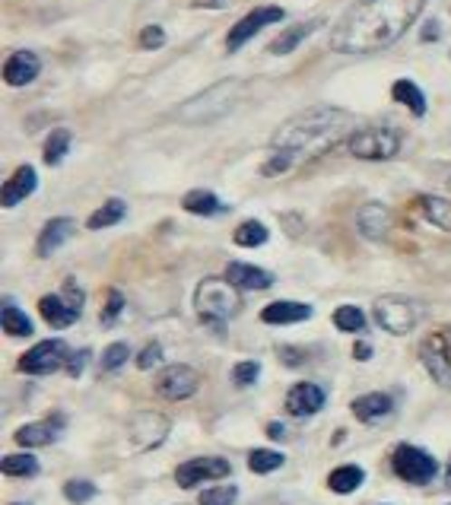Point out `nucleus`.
Segmentation results:
<instances>
[{
  "label": "nucleus",
  "instance_id": "ddd939ff",
  "mask_svg": "<svg viewBox=\"0 0 451 505\" xmlns=\"http://www.w3.org/2000/svg\"><path fill=\"white\" fill-rule=\"evenodd\" d=\"M67 359H71V353H67L64 340H42V344H35L33 350L20 359V372H29V376H52V372H58Z\"/></svg>",
  "mask_w": 451,
  "mask_h": 505
},
{
  "label": "nucleus",
  "instance_id": "864d4df0",
  "mask_svg": "<svg viewBox=\"0 0 451 505\" xmlns=\"http://www.w3.org/2000/svg\"><path fill=\"white\" fill-rule=\"evenodd\" d=\"M448 188H451V178H448Z\"/></svg>",
  "mask_w": 451,
  "mask_h": 505
},
{
  "label": "nucleus",
  "instance_id": "20e7f679",
  "mask_svg": "<svg viewBox=\"0 0 451 505\" xmlns=\"http://www.w3.org/2000/svg\"><path fill=\"white\" fill-rule=\"evenodd\" d=\"M194 309H197V315L210 324L229 321V318L239 315V309H242L239 286H233L229 280H219V277L200 280V286L194 290Z\"/></svg>",
  "mask_w": 451,
  "mask_h": 505
},
{
  "label": "nucleus",
  "instance_id": "4c0bfd02",
  "mask_svg": "<svg viewBox=\"0 0 451 505\" xmlns=\"http://www.w3.org/2000/svg\"><path fill=\"white\" fill-rule=\"evenodd\" d=\"M130 359V347L128 344H111V347H105V353H102V372H115V369H121L124 363Z\"/></svg>",
  "mask_w": 451,
  "mask_h": 505
},
{
  "label": "nucleus",
  "instance_id": "603ef678",
  "mask_svg": "<svg viewBox=\"0 0 451 505\" xmlns=\"http://www.w3.org/2000/svg\"><path fill=\"white\" fill-rule=\"evenodd\" d=\"M14 505H26V502H14Z\"/></svg>",
  "mask_w": 451,
  "mask_h": 505
},
{
  "label": "nucleus",
  "instance_id": "6ab92c4d",
  "mask_svg": "<svg viewBox=\"0 0 451 505\" xmlns=\"http://www.w3.org/2000/svg\"><path fill=\"white\" fill-rule=\"evenodd\" d=\"M226 280L239 290H271L273 286V273L261 271L254 264H242V261H233V264L226 267Z\"/></svg>",
  "mask_w": 451,
  "mask_h": 505
},
{
  "label": "nucleus",
  "instance_id": "b1692460",
  "mask_svg": "<svg viewBox=\"0 0 451 505\" xmlns=\"http://www.w3.org/2000/svg\"><path fill=\"white\" fill-rule=\"evenodd\" d=\"M391 96H394V102L407 105V109H410L417 118L426 115V96H423V90L413 83V80H394Z\"/></svg>",
  "mask_w": 451,
  "mask_h": 505
},
{
  "label": "nucleus",
  "instance_id": "de8ad7c7",
  "mask_svg": "<svg viewBox=\"0 0 451 505\" xmlns=\"http://www.w3.org/2000/svg\"><path fill=\"white\" fill-rule=\"evenodd\" d=\"M267 435H271V439H286V426L283 423H271V426H267Z\"/></svg>",
  "mask_w": 451,
  "mask_h": 505
},
{
  "label": "nucleus",
  "instance_id": "f8f14e48",
  "mask_svg": "<svg viewBox=\"0 0 451 505\" xmlns=\"http://www.w3.org/2000/svg\"><path fill=\"white\" fill-rule=\"evenodd\" d=\"M200 376L191 366H166V369L156 376V395L166 397V401H187L191 395H197Z\"/></svg>",
  "mask_w": 451,
  "mask_h": 505
},
{
  "label": "nucleus",
  "instance_id": "aec40b11",
  "mask_svg": "<svg viewBox=\"0 0 451 505\" xmlns=\"http://www.w3.org/2000/svg\"><path fill=\"white\" fill-rule=\"evenodd\" d=\"M73 229H77V223H73L71 216H58V220H48L45 229H42V235H39V245H35L39 258H48V254L58 252V248L73 235Z\"/></svg>",
  "mask_w": 451,
  "mask_h": 505
},
{
  "label": "nucleus",
  "instance_id": "a18cd8bd",
  "mask_svg": "<svg viewBox=\"0 0 451 505\" xmlns=\"http://www.w3.org/2000/svg\"><path fill=\"white\" fill-rule=\"evenodd\" d=\"M254 505H312V502H302V499H293V496H264Z\"/></svg>",
  "mask_w": 451,
  "mask_h": 505
},
{
  "label": "nucleus",
  "instance_id": "2eb2a0df",
  "mask_svg": "<svg viewBox=\"0 0 451 505\" xmlns=\"http://www.w3.org/2000/svg\"><path fill=\"white\" fill-rule=\"evenodd\" d=\"M324 388H318L315 382H299L290 388V395H286V410H290L293 416H315L318 410L324 407Z\"/></svg>",
  "mask_w": 451,
  "mask_h": 505
},
{
  "label": "nucleus",
  "instance_id": "5701e85b",
  "mask_svg": "<svg viewBox=\"0 0 451 505\" xmlns=\"http://www.w3.org/2000/svg\"><path fill=\"white\" fill-rule=\"evenodd\" d=\"M23 448H42V445H52L58 439V423L54 420H42V423H29V426H20L14 435Z\"/></svg>",
  "mask_w": 451,
  "mask_h": 505
},
{
  "label": "nucleus",
  "instance_id": "8fccbe9b",
  "mask_svg": "<svg viewBox=\"0 0 451 505\" xmlns=\"http://www.w3.org/2000/svg\"><path fill=\"white\" fill-rule=\"evenodd\" d=\"M353 357L356 359H369V357H372V347H369V344H356L353 347Z\"/></svg>",
  "mask_w": 451,
  "mask_h": 505
},
{
  "label": "nucleus",
  "instance_id": "c03bdc74",
  "mask_svg": "<svg viewBox=\"0 0 451 505\" xmlns=\"http://www.w3.org/2000/svg\"><path fill=\"white\" fill-rule=\"evenodd\" d=\"M86 359H90V350H83V353H73V357L67 359V376H73V378H77L80 372L86 369Z\"/></svg>",
  "mask_w": 451,
  "mask_h": 505
},
{
  "label": "nucleus",
  "instance_id": "58836bf2",
  "mask_svg": "<svg viewBox=\"0 0 451 505\" xmlns=\"http://www.w3.org/2000/svg\"><path fill=\"white\" fill-rule=\"evenodd\" d=\"M235 499H239V490H235V486H216V490L200 492V505H233Z\"/></svg>",
  "mask_w": 451,
  "mask_h": 505
},
{
  "label": "nucleus",
  "instance_id": "2f4dec72",
  "mask_svg": "<svg viewBox=\"0 0 451 505\" xmlns=\"http://www.w3.org/2000/svg\"><path fill=\"white\" fill-rule=\"evenodd\" d=\"M0 467H4L7 477H35L39 473V461L33 454H7Z\"/></svg>",
  "mask_w": 451,
  "mask_h": 505
},
{
  "label": "nucleus",
  "instance_id": "c756f323",
  "mask_svg": "<svg viewBox=\"0 0 451 505\" xmlns=\"http://www.w3.org/2000/svg\"><path fill=\"white\" fill-rule=\"evenodd\" d=\"M233 239H235V245H239V248H258V245H264V242L271 239V233H267L264 223H258V220H245L239 229H235Z\"/></svg>",
  "mask_w": 451,
  "mask_h": 505
},
{
  "label": "nucleus",
  "instance_id": "37998d69",
  "mask_svg": "<svg viewBox=\"0 0 451 505\" xmlns=\"http://www.w3.org/2000/svg\"><path fill=\"white\" fill-rule=\"evenodd\" d=\"M159 363H162V347L159 344H147L140 357H137V366H140V369H153V366H159Z\"/></svg>",
  "mask_w": 451,
  "mask_h": 505
},
{
  "label": "nucleus",
  "instance_id": "1a4fd4ad",
  "mask_svg": "<svg viewBox=\"0 0 451 505\" xmlns=\"http://www.w3.org/2000/svg\"><path fill=\"white\" fill-rule=\"evenodd\" d=\"M419 363L429 372V378L442 388H451V347L445 334H429L419 344Z\"/></svg>",
  "mask_w": 451,
  "mask_h": 505
},
{
  "label": "nucleus",
  "instance_id": "e433bc0d",
  "mask_svg": "<svg viewBox=\"0 0 451 505\" xmlns=\"http://www.w3.org/2000/svg\"><path fill=\"white\" fill-rule=\"evenodd\" d=\"M296 166V159H293L290 153H283V149H271V156H267V162L261 166V176L273 178V176H283V172H290V168Z\"/></svg>",
  "mask_w": 451,
  "mask_h": 505
},
{
  "label": "nucleus",
  "instance_id": "a878e982",
  "mask_svg": "<svg viewBox=\"0 0 451 505\" xmlns=\"http://www.w3.org/2000/svg\"><path fill=\"white\" fill-rule=\"evenodd\" d=\"M362 480H366V471L356 464H343L337 467V471H331L328 477V486L334 492H341V496H350V492H356L362 486Z\"/></svg>",
  "mask_w": 451,
  "mask_h": 505
},
{
  "label": "nucleus",
  "instance_id": "dca6fc26",
  "mask_svg": "<svg viewBox=\"0 0 451 505\" xmlns=\"http://www.w3.org/2000/svg\"><path fill=\"white\" fill-rule=\"evenodd\" d=\"M42 73V61L33 52H14L4 64V80L10 86H29Z\"/></svg>",
  "mask_w": 451,
  "mask_h": 505
},
{
  "label": "nucleus",
  "instance_id": "72a5a7b5",
  "mask_svg": "<svg viewBox=\"0 0 451 505\" xmlns=\"http://www.w3.org/2000/svg\"><path fill=\"white\" fill-rule=\"evenodd\" d=\"M283 454L280 452H271V448H258V452L248 454V467H252L254 473H273L283 467Z\"/></svg>",
  "mask_w": 451,
  "mask_h": 505
},
{
  "label": "nucleus",
  "instance_id": "f3484780",
  "mask_svg": "<svg viewBox=\"0 0 451 505\" xmlns=\"http://www.w3.org/2000/svg\"><path fill=\"white\" fill-rule=\"evenodd\" d=\"M356 226H360V233L366 235V239H372V242L385 239V235L391 233V210H388L385 204H366V207H360V214H356Z\"/></svg>",
  "mask_w": 451,
  "mask_h": 505
},
{
  "label": "nucleus",
  "instance_id": "f03ea898",
  "mask_svg": "<svg viewBox=\"0 0 451 505\" xmlns=\"http://www.w3.org/2000/svg\"><path fill=\"white\" fill-rule=\"evenodd\" d=\"M356 134V118L347 109H334V105H315L290 121L277 128L271 137V149H283L296 162L302 159H321L324 153L337 147V143L350 140Z\"/></svg>",
  "mask_w": 451,
  "mask_h": 505
},
{
  "label": "nucleus",
  "instance_id": "c9c22d12",
  "mask_svg": "<svg viewBox=\"0 0 451 505\" xmlns=\"http://www.w3.org/2000/svg\"><path fill=\"white\" fill-rule=\"evenodd\" d=\"M96 483H90V480H67L64 483V496L73 505H86L90 499H96Z\"/></svg>",
  "mask_w": 451,
  "mask_h": 505
},
{
  "label": "nucleus",
  "instance_id": "9b49d317",
  "mask_svg": "<svg viewBox=\"0 0 451 505\" xmlns=\"http://www.w3.org/2000/svg\"><path fill=\"white\" fill-rule=\"evenodd\" d=\"M283 7H258L252 10L248 16H242L239 23H235L233 29H229V35H226V48L229 52H239L242 45H248V42L254 39V35L261 33V29L273 26V23H283Z\"/></svg>",
  "mask_w": 451,
  "mask_h": 505
},
{
  "label": "nucleus",
  "instance_id": "09e8293b",
  "mask_svg": "<svg viewBox=\"0 0 451 505\" xmlns=\"http://www.w3.org/2000/svg\"><path fill=\"white\" fill-rule=\"evenodd\" d=\"M432 39H438V23H426L423 29V42H432Z\"/></svg>",
  "mask_w": 451,
  "mask_h": 505
},
{
  "label": "nucleus",
  "instance_id": "4be33fe9",
  "mask_svg": "<svg viewBox=\"0 0 451 505\" xmlns=\"http://www.w3.org/2000/svg\"><path fill=\"white\" fill-rule=\"evenodd\" d=\"M353 414H356V420H362V423H381L394 414V401L388 395H381V391L362 395L353 401Z\"/></svg>",
  "mask_w": 451,
  "mask_h": 505
},
{
  "label": "nucleus",
  "instance_id": "3c124183",
  "mask_svg": "<svg viewBox=\"0 0 451 505\" xmlns=\"http://www.w3.org/2000/svg\"><path fill=\"white\" fill-rule=\"evenodd\" d=\"M445 483H448V486H451V464H448V477H445Z\"/></svg>",
  "mask_w": 451,
  "mask_h": 505
},
{
  "label": "nucleus",
  "instance_id": "7c9ffc66",
  "mask_svg": "<svg viewBox=\"0 0 451 505\" xmlns=\"http://www.w3.org/2000/svg\"><path fill=\"white\" fill-rule=\"evenodd\" d=\"M71 143H73L71 130H67V128L54 130V134L45 140V162H48V166H58V162L67 156V149H71Z\"/></svg>",
  "mask_w": 451,
  "mask_h": 505
},
{
  "label": "nucleus",
  "instance_id": "f704fd0d",
  "mask_svg": "<svg viewBox=\"0 0 451 505\" xmlns=\"http://www.w3.org/2000/svg\"><path fill=\"white\" fill-rule=\"evenodd\" d=\"M4 330H7L10 337H29L33 334V321H29V315H23L16 305H4Z\"/></svg>",
  "mask_w": 451,
  "mask_h": 505
},
{
  "label": "nucleus",
  "instance_id": "4468645a",
  "mask_svg": "<svg viewBox=\"0 0 451 505\" xmlns=\"http://www.w3.org/2000/svg\"><path fill=\"white\" fill-rule=\"evenodd\" d=\"M233 473V464L226 458H191L175 471V483L181 490H194L197 483H206V480H223Z\"/></svg>",
  "mask_w": 451,
  "mask_h": 505
},
{
  "label": "nucleus",
  "instance_id": "423d86ee",
  "mask_svg": "<svg viewBox=\"0 0 451 505\" xmlns=\"http://www.w3.org/2000/svg\"><path fill=\"white\" fill-rule=\"evenodd\" d=\"M419 318H423V309H419L413 299H407V296L375 299V321H379V328H385L388 334H394V337L410 334L419 324Z\"/></svg>",
  "mask_w": 451,
  "mask_h": 505
},
{
  "label": "nucleus",
  "instance_id": "39448f33",
  "mask_svg": "<svg viewBox=\"0 0 451 505\" xmlns=\"http://www.w3.org/2000/svg\"><path fill=\"white\" fill-rule=\"evenodd\" d=\"M347 149L366 162L394 159L400 149V134L394 128H356V134L347 140Z\"/></svg>",
  "mask_w": 451,
  "mask_h": 505
},
{
  "label": "nucleus",
  "instance_id": "473e14b6",
  "mask_svg": "<svg viewBox=\"0 0 451 505\" xmlns=\"http://www.w3.org/2000/svg\"><path fill=\"white\" fill-rule=\"evenodd\" d=\"M334 324H337V330L360 334V330H366V315H362L356 305H341V309L334 311Z\"/></svg>",
  "mask_w": 451,
  "mask_h": 505
},
{
  "label": "nucleus",
  "instance_id": "c85d7f7f",
  "mask_svg": "<svg viewBox=\"0 0 451 505\" xmlns=\"http://www.w3.org/2000/svg\"><path fill=\"white\" fill-rule=\"evenodd\" d=\"M124 214H128V207H124V201H118V197H111V201H105L102 207L96 210V214L86 220V226L90 229H109L115 226V223L124 220Z\"/></svg>",
  "mask_w": 451,
  "mask_h": 505
},
{
  "label": "nucleus",
  "instance_id": "cd10ccee",
  "mask_svg": "<svg viewBox=\"0 0 451 505\" xmlns=\"http://www.w3.org/2000/svg\"><path fill=\"white\" fill-rule=\"evenodd\" d=\"M419 207H423L426 220L432 223V226L445 229V233H451V201H445V197H419Z\"/></svg>",
  "mask_w": 451,
  "mask_h": 505
},
{
  "label": "nucleus",
  "instance_id": "412c9836",
  "mask_svg": "<svg viewBox=\"0 0 451 505\" xmlns=\"http://www.w3.org/2000/svg\"><path fill=\"white\" fill-rule=\"evenodd\" d=\"M312 318V305L305 302H290V299H280V302H271L264 311H261V321L264 324H299Z\"/></svg>",
  "mask_w": 451,
  "mask_h": 505
},
{
  "label": "nucleus",
  "instance_id": "79ce46f5",
  "mask_svg": "<svg viewBox=\"0 0 451 505\" xmlns=\"http://www.w3.org/2000/svg\"><path fill=\"white\" fill-rule=\"evenodd\" d=\"M121 309H124V296L118 290H111L109 292V305L102 309V324H115V318L121 315Z\"/></svg>",
  "mask_w": 451,
  "mask_h": 505
},
{
  "label": "nucleus",
  "instance_id": "bb28decb",
  "mask_svg": "<svg viewBox=\"0 0 451 505\" xmlns=\"http://www.w3.org/2000/svg\"><path fill=\"white\" fill-rule=\"evenodd\" d=\"M181 207L194 216H216L219 210H223V204H219V197L213 195V191L197 188V191H187L185 201H181Z\"/></svg>",
  "mask_w": 451,
  "mask_h": 505
},
{
  "label": "nucleus",
  "instance_id": "f257e3e1",
  "mask_svg": "<svg viewBox=\"0 0 451 505\" xmlns=\"http://www.w3.org/2000/svg\"><path fill=\"white\" fill-rule=\"evenodd\" d=\"M426 0H360L337 20L331 48L341 54H375L400 42L419 20Z\"/></svg>",
  "mask_w": 451,
  "mask_h": 505
},
{
  "label": "nucleus",
  "instance_id": "ea45409f",
  "mask_svg": "<svg viewBox=\"0 0 451 505\" xmlns=\"http://www.w3.org/2000/svg\"><path fill=\"white\" fill-rule=\"evenodd\" d=\"M258 376H261V366L252 363V359H245V363H239V366L233 369V382L242 385V388H248V385L258 382Z\"/></svg>",
  "mask_w": 451,
  "mask_h": 505
},
{
  "label": "nucleus",
  "instance_id": "49530a36",
  "mask_svg": "<svg viewBox=\"0 0 451 505\" xmlns=\"http://www.w3.org/2000/svg\"><path fill=\"white\" fill-rule=\"evenodd\" d=\"M233 0H191V7L194 10H223V7H229Z\"/></svg>",
  "mask_w": 451,
  "mask_h": 505
},
{
  "label": "nucleus",
  "instance_id": "9d476101",
  "mask_svg": "<svg viewBox=\"0 0 451 505\" xmlns=\"http://www.w3.org/2000/svg\"><path fill=\"white\" fill-rule=\"evenodd\" d=\"M168 429H172L168 416L153 414V410H143V414H137L134 420H130L128 439H130V445H134L137 452H149V448H159L162 442H166Z\"/></svg>",
  "mask_w": 451,
  "mask_h": 505
},
{
  "label": "nucleus",
  "instance_id": "6e6552de",
  "mask_svg": "<svg viewBox=\"0 0 451 505\" xmlns=\"http://www.w3.org/2000/svg\"><path fill=\"white\" fill-rule=\"evenodd\" d=\"M39 311L52 328H71L80 315H83V290H80L73 280L64 283V292H54V296H42Z\"/></svg>",
  "mask_w": 451,
  "mask_h": 505
},
{
  "label": "nucleus",
  "instance_id": "a211bd4d",
  "mask_svg": "<svg viewBox=\"0 0 451 505\" xmlns=\"http://www.w3.org/2000/svg\"><path fill=\"white\" fill-rule=\"evenodd\" d=\"M35 185H39V172H35L33 166H20L14 176L4 182V207L10 210L20 201H26V197L35 191Z\"/></svg>",
  "mask_w": 451,
  "mask_h": 505
},
{
  "label": "nucleus",
  "instance_id": "7ed1b4c3",
  "mask_svg": "<svg viewBox=\"0 0 451 505\" xmlns=\"http://www.w3.org/2000/svg\"><path fill=\"white\" fill-rule=\"evenodd\" d=\"M239 96H242V80H219V83H213L210 90H204L194 99H187V102L181 105L178 115H181V121H191V124L216 121V118L233 111V105Z\"/></svg>",
  "mask_w": 451,
  "mask_h": 505
},
{
  "label": "nucleus",
  "instance_id": "0eeeda50",
  "mask_svg": "<svg viewBox=\"0 0 451 505\" xmlns=\"http://www.w3.org/2000/svg\"><path fill=\"white\" fill-rule=\"evenodd\" d=\"M391 467H394V473L404 480V483H413V486L432 483L436 473H438L436 458H432L429 452H423V448H417V445H398L394 448Z\"/></svg>",
  "mask_w": 451,
  "mask_h": 505
},
{
  "label": "nucleus",
  "instance_id": "a19ab883",
  "mask_svg": "<svg viewBox=\"0 0 451 505\" xmlns=\"http://www.w3.org/2000/svg\"><path fill=\"white\" fill-rule=\"evenodd\" d=\"M166 45V29L162 26H147L140 33V48H147V52H156V48Z\"/></svg>",
  "mask_w": 451,
  "mask_h": 505
},
{
  "label": "nucleus",
  "instance_id": "5fc2aeb1",
  "mask_svg": "<svg viewBox=\"0 0 451 505\" xmlns=\"http://www.w3.org/2000/svg\"><path fill=\"white\" fill-rule=\"evenodd\" d=\"M448 505H451V502H448Z\"/></svg>",
  "mask_w": 451,
  "mask_h": 505
},
{
  "label": "nucleus",
  "instance_id": "393cba45",
  "mask_svg": "<svg viewBox=\"0 0 451 505\" xmlns=\"http://www.w3.org/2000/svg\"><path fill=\"white\" fill-rule=\"evenodd\" d=\"M321 26V20H312V23H299V26H293V29H286L283 35H280L277 42H271V54H290V52H296L299 45H302L305 39H309L315 29Z\"/></svg>",
  "mask_w": 451,
  "mask_h": 505
}]
</instances>
